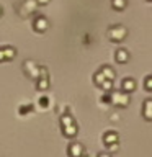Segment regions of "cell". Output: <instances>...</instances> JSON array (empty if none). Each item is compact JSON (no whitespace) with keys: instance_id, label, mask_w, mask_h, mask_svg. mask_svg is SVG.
<instances>
[{"instance_id":"cell-10","label":"cell","mask_w":152,"mask_h":157,"mask_svg":"<svg viewBox=\"0 0 152 157\" xmlns=\"http://www.w3.org/2000/svg\"><path fill=\"white\" fill-rule=\"evenodd\" d=\"M144 85H146V88H147V90H152V75H150L149 78H147V80H146V83H144Z\"/></svg>"},{"instance_id":"cell-4","label":"cell","mask_w":152,"mask_h":157,"mask_svg":"<svg viewBox=\"0 0 152 157\" xmlns=\"http://www.w3.org/2000/svg\"><path fill=\"white\" fill-rule=\"evenodd\" d=\"M136 88V82L132 80V78H126L124 82H123V90H124L126 93H129V92H132Z\"/></svg>"},{"instance_id":"cell-2","label":"cell","mask_w":152,"mask_h":157,"mask_svg":"<svg viewBox=\"0 0 152 157\" xmlns=\"http://www.w3.org/2000/svg\"><path fill=\"white\" fill-rule=\"evenodd\" d=\"M127 98H129V95H127L126 92H118V95L116 93H113V101L118 103L120 106H126V103H127Z\"/></svg>"},{"instance_id":"cell-11","label":"cell","mask_w":152,"mask_h":157,"mask_svg":"<svg viewBox=\"0 0 152 157\" xmlns=\"http://www.w3.org/2000/svg\"><path fill=\"white\" fill-rule=\"evenodd\" d=\"M36 3H39V5H46V3H49V0H36Z\"/></svg>"},{"instance_id":"cell-1","label":"cell","mask_w":152,"mask_h":157,"mask_svg":"<svg viewBox=\"0 0 152 157\" xmlns=\"http://www.w3.org/2000/svg\"><path fill=\"white\" fill-rule=\"evenodd\" d=\"M108 36H110L111 41H123V39H124V36H126V29L123 28L121 25H118V26L110 28Z\"/></svg>"},{"instance_id":"cell-12","label":"cell","mask_w":152,"mask_h":157,"mask_svg":"<svg viewBox=\"0 0 152 157\" xmlns=\"http://www.w3.org/2000/svg\"><path fill=\"white\" fill-rule=\"evenodd\" d=\"M0 61H5V52H3V49H0Z\"/></svg>"},{"instance_id":"cell-7","label":"cell","mask_w":152,"mask_h":157,"mask_svg":"<svg viewBox=\"0 0 152 157\" xmlns=\"http://www.w3.org/2000/svg\"><path fill=\"white\" fill-rule=\"evenodd\" d=\"M100 72L105 75V78H108V80H113V75H115V74H113V71H111L110 67H103Z\"/></svg>"},{"instance_id":"cell-5","label":"cell","mask_w":152,"mask_h":157,"mask_svg":"<svg viewBox=\"0 0 152 157\" xmlns=\"http://www.w3.org/2000/svg\"><path fill=\"white\" fill-rule=\"evenodd\" d=\"M144 113H146L147 120H152V100H147L144 103Z\"/></svg>"},{"instance_id":"cell-9","label":"cell","mask_w":152,"mask_h":157,"mask_svg":"<svg viewBox=\"0 0 152 157\" xmlns=\"http://www.w3.org/2000/svg\"><path fill=\"white\" fill-rule=\"evenodd\" d=\"M3 52H5V59H12L15 57V49L13 48H2Z\"/></svg>"},{"instance_id":"cell-6","label":"cell","mask_w":152,"mask_h":157,"mask_svg":"<svg viewBox=\"0 0 152 157\" xmlns=\"http://www.w3.org/2000/svg\"><path fill=\"white\" fill-rule=\"evenodd\" d=\"M116 61H118V62H126V61H127V51H124V49H120V51L116 52Z\"/></svg>"},{"instance_id":"cell-3","label":"cell","mask_w":152,"mask_h":157,"mask_svg":"<svg viewBox=\"0 0 152 157\" xmlns=\"http://www.w3.org/2000/svg\"><path fill=\"white\" fill-rule=\"evenodd\" d=\"M48 26H49L48 20L44 17H38L36 20H34V29H36V31H46Z\"/></svg>"},{"instance_id":"cell-13","label":"cell","mask_w":152,"mask_h":157,"mask_svg":"<svg viewBox=\"0 0 152 157\" xmlns=\"http://www.w3.org/2000/svg\"><path fill=\"white\" fill-rule=\"evenodd\" d=\"M0 17H2V8H0Z\"/></svg>"},{"instance_id":"cell-8","label":"cell","mask_w":152,"mask_h":157,"mask_svg":"<svg viewBox=\"0 0 152 157\" xmlns=\"http://www.w3.org/2000/svg\"><path fill=\"white\" fill-rule=\"evenodd\" d=\"M113 5V8H118V10H123L126 7V0H113L111 2Z\"/></svg>"}]
</instances>
